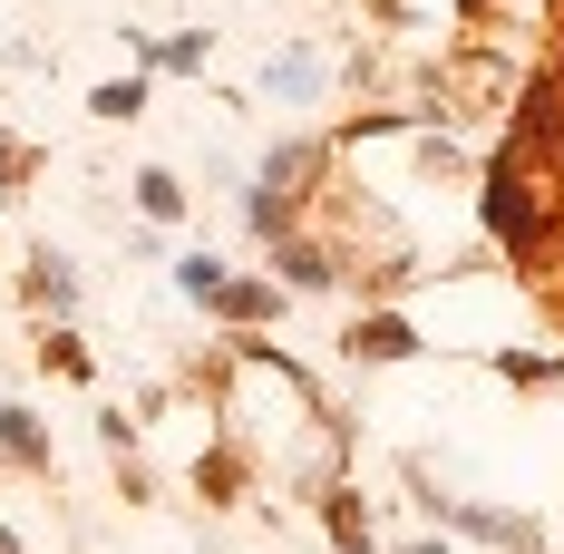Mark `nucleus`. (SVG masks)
I'll use <instances>...</instances> for the list:
<instances>
[{
	"label": "nucleus",
	"mask_w": 564,
	"mask_h": 554,
	"mask_svg": "<svg viewBox=\"0 0 564 554\" xmlns=\"http://www.w3.org/2000/svg\"><path fill=\"white\" fill-rule=\"evenodd\" d=\"M477 215H487V233L516 273H545V253L564 243V185L545 166H525L516 146H497L487 175H477Z\"/></svg>",
	"instance_id": "obj_1"
},
{
	"label": "nucleus",
	"mask_w": 564,
	"mask_h": 554,
	"mask_svg": "<svg viewBox=\"0 0 564 554\" xmlns=\"http://www.w3.org/2000/svg\"><path fill=\"white\" fill-rule=\"evenodd\" d=\"M409 487H419V515H438L457 535H477V545H507V554H535L545 545V525L525 515V506H477V497H448L429 467H409Z\"/></svg>",
	"instance_id": "obj_2"
},
{
	"label": "nucleus",
	"mask_w": 564,
	"mask_h": 554,
	"mask_svg": "<svg viewBox=\"0 0 564 554\" xmlns=\"http://www.w3.org/2000/svg\"><path fill=\"white\" fill-rule=\"evenodd\" d=\"M0 467H10V477H30V487H50V477H58L50 419H40V409H20V399L0 409Z\"/></svg>",
	"instance_id": "obj_3"
},
{
	"label": "nucleus",
	"mask_w": 564,
	"mask_h": 554,
	"mask_svg": "<svg viewBox=\"0 0 564 554\" xmlns=\"http://www.w3.org/2000/svg\"><path fill=\"white\" fill-rule=\"evenodd\" d=\"M20 302H30L40 322H68V312H78V273H68V253H50V243H40V253L20 263Z\"/></svg>",
	"instance_id": "obj_4"
},
{
	"label": "nucleus",
	"mask_w": 564,
	"mask_h": 554,
	"mask_svg": "<svg viewBox=\"0 0 564 554\" xmlns=\"http://www.w3.org/2000/svg\"><path fill=\"white\" fill-rule=\"evenodd\" d=\"M340 350H350L360 370H380V360H419V332H409L399 312H360V322L340 332Z\"/></svg>",
	"instance_id": "obj_5"
},
{
	"label": "nucleus",
	"mask_w": 564,
	"mask_h": 554,
	"mask_svg": "<svg viewBox=\"0 0 564 554\" xmlns=\"http://www.w3.org/2000/svg\"><path fill=\"white\" fill-rule=\"evenodd\" d=\"M273 282H282V292H332L340 253H332V243H312V233H282V243H273Z\"/></svg>",
	"instance_id": "obj_6"
},
{
	"label": "nucleus",
	"mask_w": 564,
	"mask_h": 554,
	"mask_svg": "<svg viewBox=\"0 0 564 554\" xmlns=\"http://www.w3.org/2000/svg\"><path fill=\"white\" fill-rule=\"evenodd\" d=\"M243 487H253V447L243 438H215L205 457H195V497L205 506H243Z\"/></svg>",
	"instance_id": "obj_7"
},
{
	"label": "nucleus",
	"mask_w": 564,
	"mask_h": 554,
	"mask_svg": "<svg viewBox=\"0 0 564 554\" xmlns=\"http://www.w3.org/2000/svg\"><path fill=\"white\" fill-rule=\"evenodd\" d=\"M205 312H215V322H225V332H263V322H282V282H234L225 273V292H215V302H205Z\"/></svg>",
	"instance_id": "obj_8"
},
{
	"label": "nucleus",
	"mask_w": 564,
	"mask_h": 554,
	"mask_svg": "<svg viewBox=\"0 0 564 554\" xmlns=\"http://www.w3.org/2000/svg\"><path fill=\"white\" fill-rule=\"evenodd\" d=\"M243 224H253V243L273 253L282 233H302V195H282V185H243Z\"/></svg>",
	"instance_id": "obj_9"
},
{
	"label": "nucleus",
	"mask_w": 564,
	"mask_h": 554,
	"mask_svg": "<svg viewBox=\"0 0 564 554\" xmlns=\"http://www.w3.org/2000/svg\"><path fill=\"white\" fill-rule=\"evenodd\" d=\"M322 525H332V554H380L370 515H360V487H322Z\"/></svg>",
	"instance_id": "obj_10"
},
{
	"label": "nucleus",
	"mask_w": 564,
	"mask_h": 554,
	"mask_svg": "<svg viewBox=\"0 0 564 554\" xmlns=\"http://www.w3.org/2000/svg\"><path fill=\"white\" fill-rule=\"evenodd\" d=\"M40 370H58V380H98V360H88V340L68 332V322H40Z\"/></svg>",
	"instance_id": "obj_11"
},
{
	"label": "nucleus",
	"mask_w": 564,
	"mask_h": 554,
	"mask_svg": "<svg viewBox=\"0 0 564 554\" xmlns=\"http://www.w3.org/2000/svg\"><path fill=\"white\" fill-rule=\"evenodd\" d=\"M263 98H322V58H312V50H282L273 68H263Z\"/></svg>",
	"instance_id": "obj_12"
},
{
	"label": "nucleus",
	"mask_w": 564,
	"mask_h": 554,
	"mask_svg": "<svg viewBox=\"0 0 564 554\" xmlns=\"http://www.w3.org/2000/svg\"><path fill=\"white\" fill-rule=\"evenodd\" d=\"M40 166H50V156H40L30 137H0V205H20V195L40 185Z\"/></svg>",
	"instance_id": "obj_13"
},
{
	"label": "nucleus",
	"mask_w": 564,
	"mask_h": 554,
	"mask_svg": "<svg viewBox=\"0 0 564 554\" xmlns=\"http://www.w3.org/2000/svg\"><path fill=\"white\" fill-rule=\"evenodd\" d=\"M137 215H147V224H175V215H185V175L147 166V175H137Z\"/></svg>",
	"instance_id": "obj_14"
},
{
	"label": "nucleus",
	"mask_w": 564,
	"mask_h": 554,
	"mask_svg": "<svg viewBox=\"0 0 564 554\" xmlns=\"http://www.w3.org/2000/svg\"><path fill=\"white\" fill-rule=\"evenodd\" d=\"M88 117H108V127H127V117H147V78L127 68V78H108L98 98H88Z\"/></svg>",
	"instance_id": "obj_15"
},
{
	"label": "nucleus",
	"mask_w": 564,
	"mask_h": 554,
	"mask_svg": "<svg viewBox=\"0 0 564 554\" xmlns=\"http://www.w3.org/2000/svg\"><path fill=\"white\" fill-rule=\"evenodd\" d=\"M205 50H215V30H175V40L147 50V68H175V78H185V68H205Z\"/></svg>",
	"instance_id": "obj_16"
},
{
	"label": "nucleus",
	"mask_w": 564,
	"mask_h": 554,
	"mask_svg": "<svg viewBox=\"0 0 564 554\" xmlns=\"http://www.w3.org/2000/svg\"><path fill=\"white\" fill-rule=\"evenodd\" d=\"M497 380H516V389H555V380H564V360H535V350H497Z\"/></svg>",
	"instance_id": "obj_17"
},
{
	"label": "nucleus",
	"mask_w": 564,
	"mask_h": 554,
	"mask_svg": "<svg viewBox=\"0 0 564 554\" xmlns=\"http://www.w3.org/2000/svg\"><path fill=\"white\" fill-rule=\"evenodd\" d=\"M175 292H185V302H215V292H225V263H215V253H185V263H175Z\"/></svg>",
	"instance_id": "obj_18"
},
{
	"label": "nucleus",
	"mask_w": 564,
	"mask_h": 554,
	"mask_svg": "<svg viewBox=\"0 0 564 554\" xmlns=\"http://www.w3.org/2000/svg\"><path fill=\"white\" fill-rule=\"evenodd\" d=\"M399 554H448V545H438V535H419V545H399Z\"/></svg>",
	"instance_id": "obj_19"
},
{
	"label": "nucleus",
	"mask_w": 564,
	"mask_h": 554,
	"mask_svg": "<svg viewBox=\"0 0 564 554\" xmlns=\"http://www.w3.org/2000/svg\"><path fill=\"white\" fill-rule=\"evenodd\" d=\"M0 554H30V545H20V535H10V525H0Z\"/></svg>",
	"instance_id": "obj_20"
}]
</instances>
